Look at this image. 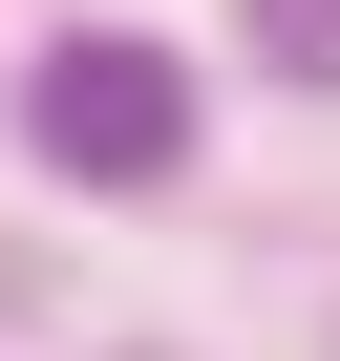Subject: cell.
<instances>
[{"mask_svg": "<svg viewBox=\"0 0 340 361\" xmlns=\"http://www.w3.org/2000/svg\"><path fill=\"white\" fill-rule=\"evenodd\" d=\"M22 128H43V170H85V192H149V170L192 149V64L170 43H43Z\"/></svg>", "mask_w": 340, "mask_h": 361, "instance_id": "obj_1", "label": "cell"}]
</instances>
